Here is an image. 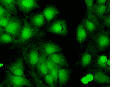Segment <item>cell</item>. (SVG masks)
<instances>
[{"label":"cell","instance_id":"obj_1","mask_svg":"<svg viewBox=\"0 0 132 87\" xmlns=\"http://www.w3.org/2000/svg\"><path fill=\"white\" fill-rule=\"evenodd\" d=\"M24 23L20 37L15 44L16 46H21L26 44L31 40L36 38H39L44 35L43 31L34 27L27 20V16L22 19Z\"/></svg>","mask_w":132,"mask_h":87},{"label":"cell","instance_id":"obj_2","mask_svg":"<svg viewBox=\"0 0 132 87\" xmlns=\"http://www.w3.org/2000/svg\"><path fill=\"white\" fill-rule=\"evenodd\" d=\"M110 31L101 29L91 37L90 41L98 53L105 51L110 44Z\"/></svg>","mask_w":132,"mask_h":87},{"label":"cell","instance_id":"obj_3","mask_svg":"<svg viewBox=\"0 0 132 87\" xmlns=\"http://www.w3.org/2000/svg\"><path fill=\"white\" fill-rule=\"evenodd\" d=\"M3 82L5 87H21L24 86L34 87L30 80L26 77L14 75L7 70Z\"/></svg>","mask_w":132,"mask_h":87},{"label":"cell","instance_id":"obj_4","mask_svg":"<svg viewBox=\"0 0 132 87\" xmlns=\"http://www.w3.org/2000/svg\"><path fill=\"white\" fill-rule=\"evenodd\" d=\"M23 24L22 19L17 15H13L11 16L9 22L4 28L5 32L11 36L16 41V43L20 37Z\"/></svg>","mask_w":132,"mask_h":87},{"label":"cell","instance_id":"obj_5","mask_svg":"<svg viewBox=\"0 0 132 87\" xmlns=\"http://www.w3.org/2000/svg\"><path fill=\"white\" fill-rule=\"evenodd\" d=\"M39 47L33 44L30 47L26 53L24 60L29 68L32 71H35L39 57Z\"/></svg>","mask_w":132,"mask_h":87},{"label":"cell","instance_id":"obj_6","mask_svg":"<svg viewBox=\"0 0 132 87\" xmlns=\"http://www.w3.org/2000/svg\"><path fill=\"white\" fill-rule=\"evenodd\" d=\"M98 52L90 41L86 50L81 57L80 63L84 68L90 66L97 56Z\"/></svg>","mask_w":132,"mask_h":87},{"label":"cell","instance_id":"obj_7","mask_svg":"<svg viewBox=\"0 0 132 87\" xmlns=\"http://www.w3.org/2000/svg\"><path fill=\"white\" fill-rule=\"evenodd\" d=\"M48 32L66 37L69 33L66 21L63 20H57L54 21L47 28Z\"/></svg>","mask_w":132,"mask_h":87},{"label":"cell","instance_id":"obj_8","mask_svg":"<svg viewBox=\"0 0 132 87\" xmlns=\"http://www.w3.org/2000/svg\"><path fill=\"white\" fill-rule=\"evenodd\" d=\"M39 0H19L15 2L18 9L24 14L25 16H28L32 11L40 8L38 4Z\"/></svg>","mask_w":132,"mask_h":87},{"label":"cell","instance_id":"obj_9","mask_svg":"<svg viewBox=\"0 0 132 87\" xmlns=\"http://www.w3.org/2000/svg\"><path fill=\"white\" fill-rule=\"evenodd\" d=\"M47 56L44 50L40 48L39 50V59L36 67L37 73L40 77H44L49 73L46 65Z\"/></svg>","mask_w":132,"mask_h":87},{"label":"cell","instance_id":"obj_10","mask_svg":"<svg viewBox=\"0 0 132 87\" xmlns=\"http://www.w3.org/2000/svg\"><path fill=\"white\" fill-rule=\"evenodd\" d=\"M90 67L102 70L106 73L110 74V58L108 59L105 55H97Z\"/></svg>","mask_w":132,"mask_h":87},{"label":"cell","instance_id":"obj_11","mask_svg":"<svg viewBox=\"0 0 132 87\" xmlns=\"http://www.w3.org/2000/svg\"><path fill=\"white\" fill-rule=\"evenodd\" d=\"M5 67L8 71L14 75L26 77L24 73V67L22 58L17 59L14 62L6 65Z\"/></svg>","mask_w":132,"mask_h":87},{"label":"cell","instance_id":"obj_12","mask_svg":"<svg viewBox=\"0 0 132 87\" xmlns=\"http://www.w3.org/2000/svg\"><path fill=\"white\" fill-rule=\"evenodd\" d=\"M88 73L92 76L94 81L99 84H110V77L105 72L98 69L90 68Z\"/></svg>","mask_w":132,"mask_h":87},{"label":"cell","instance_id":"obj_13","mask_svg":"<svg viewBox=\"0 0 132 87\" xmlns=\"http://www.w3.org/2000/svg\"><path fill=\"white\" fill-rule=\"evenodd\" d=\"M81 23L86 29L88 36L90 37H91L103 29L101 23L94 22L87 18L83 19Z\"/></svg>","mask_w":132,"mask_h":87},{"label":"cell","instance_id":"obj_14","mask_svg":"<svg viewBox=\"0 0 132 87\" xmlns=\"http://www.w3.org/2000/svg\"><path fill=\"white\" fill-rule=\"evenodd\" d=\"M27 17L31 24L37 28L40 29L46 24V21L42 12L31 14Z\"/></svg>","mask_w":132,"mask_h":87},{"label":"cell","instance_id":"obj_15","mask_svg":"<svg viewBox=\"0 0 132 87\" xmlns=\"http://www.w3.org/2000/svg\"><path fill=\"white\" fill-rule=\"evenodd\" d=\"M38 46L40 48L44 50L48 56L58 53L62 50L60 47L52 42L44 43L40 42L38 43Z\"/></svg>","mask_w":132,"mask_h":87},{"label":"cell","instance_id":"obj_16","mask_svg":"<svg viewBox=\"0 0 132 87\" xmlns=\"http://www.w3.org/2000/svg\"><path fill=\"white\" fill-rule=\"evenodd\" d=\"M42 12L48 25L50 24L51 21L60 13L56 7L53 5L47 6Z\"/></svg>","mask_w":132,"mask_h":87},{"label":"cell","instance_id":"obj_17","mask_svg":"<svg viewBox=\"0 0 132 87\" xmlns=\"http://www.w3.org/2000/svg\"><path fill=\"white\" fill-rule=\"evenodd\" d=\"M71 70L61 68L59 70L58 75V86L59 87L65 86L70 79Z\"/></svg>","mask_w":132,"mask_h":87},{"label":"cell","instance_id":"obj_18","mask_svg":"<svg viewBox=\"0 0 132 87\" xmlns=\"http://www.w3.org/2000/svg\"><path fill=\"white\" fill-rule=\"evenodd\" d=\"M88 36V34L86 29L82 23H80L77 28L76 38L82 47V44L87 39Z\"/></svg>","mask_w":132,"mask_h":87},{"label":"cell","instance_id":"obj_19","mask_svg":"<svg viewBox=\"0 0 132 87\" xmlns=\"http://www.w3.org/2000/svg\"><path fill=\"white\" fill-rule=\"evenodd\" d=\"M0 4L12 15H18V11L14 0H0Z\"/></svg>","mask_w":132,"mask_h":87},{"label":"cell","instance_id":"obj_20","mask_svg":"<svg viewBox=\"0 0 132 87\" xmlns=\"http://www.w3.org/2000/svg\"><path fill=\"white\" fill-rule=\"evenodd\" d=\"M51 58L55 64L61 67L67 68L69 65L67 59L63 54L55 53L51 55Z\"/></svg>","mask_w":132,"mask_h":87},{"label":"cell","instance_id":"obj_21","mask_svg":"<svg viewBox=\"0 0 132 87\" xmlns=\"http://www.w3.org/2000/svg\"><path fill=\"white\" fill-rule=\"evenodd\" d=\"M106 8V5L94 3L93 4L91 12L97 16L99 20L102 16L105 15Z\"/></svg>","mask_w":132,"mask_h":87},{"label":"cell","instance_id":"obj_22","mask_svg":"<svg viewBox=\"0 0 132 87\" xmlns=\"http://www.w3.org/2000/svg\"><path fill=\"white\" fill-rule=\"evenodd\" d=\"M27 72L31 77L32 78L33 81L36 85V86L38 87H49L48 86L45 84L40 79V76L38 75L37 72L35 71L27 70Z\"/></svg>","mask_w":132,"mask_h":87},{"label":"cell","instance_id":"obj_23","mask_svg":"<svg viewBox=\"0 0 132 87\" xmlns=\"http://www.w3.org/2000/svg\"><path fill=\"white\" fill-rule=\"evenodd\" d=\"M16 43V41L11 36L7 33L4 32L0 33V44H7Z\"/></svg>","mask_w":132,"mask_h":87},{"label":"cell","instance_id":"obj_24","mask_svg":"<svg viewBox=\"0 0 132 87\" xmlns=\"http://www.w3.org/2000/svg\"><path fill=\"white\" fill-rule=\"evenodd\" d=\"M94 0H84L87 8V18L89 20L95 18L96 16L91 12Z\"/></svg>","mask_w":132,"mask_h":87},{"label":"cell","instance_id":"obj_25","mask_svg":"<svg viewBox=\"0 0 132 87\" xmlns=\"http://www.w3.org/2000/svg\"><path fill=\"white\" fill-rule=\"evenodd\" d=\"M62 68L60 66L56 64L55 67L50 72L54 79L55 87L57 86L58 82V75L59 70Z\"/></svg>","mask_w":132,"mask_h":87},{"label":"cell","instance_id":"obj_26","mask_svg":"<svg viewBox=\"0 0 132 87\" xmlns=\"http://www.w3.org/2000/svg\"><path fill=\"white\" fill-rule=\"evenodd\" d=\"M101 22V25L103 28L106 27L110 29V14H108L104 15L100 19L99 21Z\"/></svg>","mask_w":132,"mask_h":87},{"label":"cell","instance_id":"obj_27","mask_svg":"<svg viewBox=\"0 0 132 87\" xmlns=\"http://www.w3.org/2000/svg\"><path fill=\"white\" fill-rule=\"evenodd\" d=\"M44 80L48 86L50 87H55L54 79L50 72L44 76Z\"/></svg>","mask_w":132,"mask_h":87},{"label":"cell","instance_id":"obj_28","mask_svg":"<svg viewBox=\"0 0 132 87\" xmlns=\"http://www.w3.org/2000/svg\"><path fill=\"white\" fill-rule=\"evenodd\" d=\"M11 16L12 15L9 14L7 16L0 18V26L5 28L9 22Z\"/></svg>","mask_w":132,"mask_h":87},{"label":"cell","instance_id":"obj_29","mask_svg":"<svg viewBox=\"0 0 132 87\" xmlns=\"http://www.w3.org/2000/svg\"><path fill=\"white\" fill-rule=\"evenodd\" d=\"M56 64L51 58V55L48 56L46 59V65L49 72H50L52 71Z\"/></svg>","mask_w":132,"mask_h":87},{"label":"cell","instance_id":"obj_30","mask_svg":"<svg viewBox=\"0 0 132 87\" xmlns=\"http://www.w3.org/2000/svg\"><path fill=\"white\" fill-rule=\"evenodd\" d=\"M9 14L7 11L0 4V18L5 17Z\"/></svg>","mask_w":132,"mask_h":87},{"label":"cell","instance_id":"obj_31","mask_svg":"<svg viewBox=\"0 0 132 87\" xmlns=\"http://www.w3.org/2000/svg\"><path fill=\"white\" fill-rule=\"evenodd\" d=\"M106 4V8L105 15L110 14V0H108Z\"/></svg>","mask_w":132,"mask_h":87},{"label":"cell","instance_id":"obj_32","mask_svg":"<svg viewBox=\"0 0 132 87\" xmlns=\"http://www.w3.org/2000/svg\"><path fill=\"white\" fill-rule=\"evenodd\" d=\"M108 0H96L97 3L102 4V5H105Z\"/></svg>","mask_w":132,"mask_h":87},{"label":"cell","instance_id":"obj_33","mask_svg":"<svg viewBox=\"0 0 132 87\" xmlns=\"http://www.w3.org/2000/svg\"><path fill=\"white\" fill-rule=\"evenodd\" d=\"M4 32H5V29L0 26V33Z\"/></svg>","mask_w":132,"mask_h":87},{"label":"cell","instance_id":"obj_34","mask_svg":"<svg viewBox=\"0 0 132 87\" xmlns=\"http://www.w3.org/2000/svg\"><path fill=\"white\" fill-rule=\"evenodd\" d=\"M14 1H15L16 2V1H19V0H14Z\"/></svg>","mask_w":132,"mask_h":87}]
</instances>
